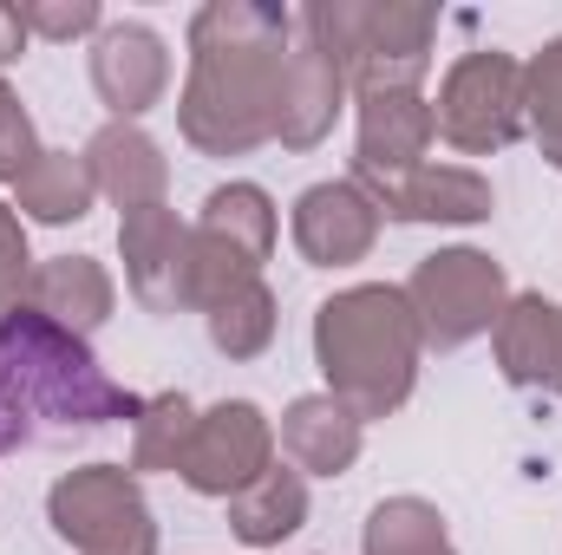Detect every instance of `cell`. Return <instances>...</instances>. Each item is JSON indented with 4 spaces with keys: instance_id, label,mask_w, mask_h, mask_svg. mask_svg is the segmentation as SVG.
Instances as JSON below:
<instances>
[{
    "instance_id": "7402d4cb",
    "label": "cell",
    "mask_w": 562,
    "mask_h": 555,
    "mask_svg": "<svg viewBox=\"0 0 562 555\" xmlns=\"http://www.w3.org/2000/svg\"><path fill=\"white\" fill-rule=\"evenodd\" d=\"M203 327H210V347H216L223 360H262V353L276 347V327H281L276 287H269V281H249V287L223 294V301L203 314Z\"/></svg>"
},
{
    "instance_id": "484cf974",
    "label": "cell",
    "mask_w": 562,
    "mask_h": 555,
    "mask_svg": "<svg viewBox=\"0 0 562 555\" xmlns=\"http://www.w3.org/2000/svg\"><path fill=\"white\" fill-rule=\"evenodd\" d=\"M20 20H26L33 39H53V46L105 33V7L99 0H20Z\"/></svg>"
},
{
    "instance_id": "4dcf8cb0",
    "label": "cell",
    "mask_w": 562,
    "mask_h": 555,
    "mask_svg": "<svg viewBox=\"0 0 562 555\" xmlns=\"http://www.w3.org/2000/svg\"><path fill=\"white\" fill-rule=\"evenodd\" d=\"M13 307H20V287H13V281H0V320H7Z\"/></svg>"
},
{
    "instance_id": "277c9868",
    "label": "cell",
    "mask_w": 562,
    "mask_h": 555,
    "mask_svg": "<svg viewBox=\"0 0 562 555\" xmlns=\"http://www.w3.org/2000/svg\"><path fill=\"white\" fill-rule=\"evenodd\" d=\"M431 125L458 157H497L517 138H530V125H524V59L497 53V46L458 53L451 72L438 79Z\"/></svg>"
},
{
    "instance_id": "6da1fadb",
    "label": "cell",
    "mask_w": 562,
    "mask_h": 555,
    "mask_svg": "<svg viewBox=\"0 0 562 555\" xmlns=\"http://www.w3.org/2000/svg\"><path fill=\"white\" fill-rule=\"evenodd\" d=\"M288 46L294 13L276 0H210L190 13V79L177 92V132L196 157H249L276 144Z\"/></svg>"
},
{
    "instance_id": "ffe728a7",
    "label": "cell",
    "mask_w": 562,
    "mask_h": 555,
    "mask_svg": "<svg viewBox=\"0 0 562 555\" xmlns=\"http://www.w3.org/2000/svg\"><path fill=\"white\" fill-rule=\"evenodd\" d=\"M301 523H307V477L294 464L262 471L249 490L229 497V530L243 550H281Z\"/></svg>"
},
{
    "instance_id": "2e32d148",
    "label": "cell",
    "mask_w": 562,
    "mask_h": 555,
    "mask_svg": "<svg viewBox=\"0 0 562 555\" xmlns=\"http://www.w3.org/2000/svg\"><path fill=\"white\" fill-rule=\"evenodd\" d=\"M20 307H33L40 320L92 340L112 320V307H119V281H112V269L99 256H46V262H33Z\"/></svg>"
},
{
    "instance_id": "8fae6325",
    "label": "cell",
    "mask_w": 562,
    "mask_h": 555,
    "mask_svg": "<svg viewBox=\"0 0 562 555\" xmlns=\"http://www.w3.org/2000/svg\"><path fill=\"white\" fill-rule=\"evenodd\" d=\"M386 223H438V229H471L491 223L497 190L471 163H419L406 177H353Z\"/></svg>"
},
{
    "instance_id": "5bb4252c",
    "label": "cell",
    "mask_w": 562,
    "mask_h": 555,
    "mask_svg": "<svg viewBox=\"0 0 562 555\" xmlns=\"http://www.w3.org/2000/svg\"><path fill=\"white\" fill-rule=\"evenodd\" d=\"M79 157H86L99 196H105L119 216L150 209V203L170 196V157H164V144L150 138L144 125H119V118H105V125L86 138Z\"/></svg>"
},
{
    "instance_id": "f1b7e54d",
    "label": "cell",
    "mask_w": 562,
    "mask_h": 555,
    "mask_svg": "<svg viewBox=\"0 0 562 555\" xmlns=\"http://www.w3.org/2000/svg\"><path fill=\"white\" fill-rule=\"evenodd\" d=\"M33 444V418L13 406V393L0 386V457H13V451H26Z\"/></svg>"
},
{
    "instance_id": "ba28073f",
    "label": "cell",
    "mask_w": 562,
    "mask_h": 555,
    "mask_svg": "<svg viewBox=\"0 0 562 555\" xmlns=\"http://www.w3.org/2000/svg\"><path fill=\"white\" fill-rule=\"evenodd\" d=\"M431 39H438V13L413 0H367L353 59H347V86L353 99L373 92H419L431 72Z\"/></svg>"
},
{
    "instance_id": "3957f363",
    "label": "cell",
    "mask_w": 562,
    "mask_h": 555,
    "mask_svg": "<svg viewBox=\"0 0 562 555\" xmlns=\"http://www.w3.org/2000/svg\"><path fill=\"white\" fill-rule=\"evenodd\" d=\"M0 386L33 418V431H40V418L59 424V431H99V424H119V418L132 424L144 406L138 393H125L99 366L92 340L40 320L33 307H13L0 320Z\"/></svg>"
},
{
    "instance_id": "1f68e13d",
    "label": "cell",
    "mask_w": 562,
    "mask_h": 555,
    "mask_svg": "<svg viewBox=\"0 0 562 555\" xmlns=\"http://www.w3.org/2000/svg\"><path fill=\"white\" fill-rule=\"evenodd\" d=\"M550 393H557V399H562V353H557V380H550Z\"/></svg>"
},
{
    "instance_id": "ac0fdd59",
    "label": "cell",
    "mask_w": 562,
    "mask_h": 555,
    "mask_svg": "<svg viewBox=\"0 0 562 555\" xmlns=\"http://www.w3.org/2000/svg\"><path fill=\"white\" fill-rule=\"evenodd\" d=\"M491 347H497L504 386H517V393H550L557 353H562V307L550 294H537V287L510 294L504 320L491 327Z\"/></svg>"
},
{
    "instance_id": "30bf717a",
    "label": "cell",
    "mask_w": 562,
    "mask_h": 555,
    "mask_svg": "<svg viewBox=\"0 0 562 555\" xmlns=\"http://www.w3.org/2000/svg\"><path fill=\"white\" fill-rule=\"evenodd\" d=\"M119 256H125V287L144 314L157 320L190 314V223L170 203L119 216Z\"/></svg>"
},
{
    "instance_id": "52a82bcc",
    "label": "cell",
    "mask_w": 562,
    "mask_h": 555,
    "mask_svg": "<svg viewBox=\"0 0 562 555\" xmlns=\"http://www.w3.org/2000/svg\"><path fill=\"white\" fill-rule=\"evenodd\" d=\"M262 471H276V418L262 412L256 399H216L210 412H196L190 451L177 464V477L196 497L229 503L236 490H249Z\"/></svg>"
},
{
    "instance_id": "d4e9b609",
    "label": "cell",
    "mask_w": 562,
    "mask_h": 555,
    "mask_svg": "<svg viewBox=\"0 0 562 555\" xmlns=\"http://www.w3.org/2000/svg\"><path fill=\"white\" fill-rule=\"evenodd\" d=\"M524 125L543 150V163L562 170V33L524 59Z\"/></svg>"
},
{
    "instance_id": "603a6c76",
    "label": "cell",
    "mask_w": 562,
    "mask_h": 555,
    "mask_svg": "<svg viewBox=\"0 0 562 555\" xmlns=\"http://www.w3.org/2000/svg\"><path fill=\"white\" fill-rule=\"evenodd\" d=\"M360 555H458V550H451V530H445L438 503L386 497V503H373V517L360 530Z\"/></svg>"
},
{
    "instance_id": "f546056e",
    "label": "cell",
    "mask_w": 562,
    "mask_h": 555,
    "mask_svg": "<svg viewBox=\"0 0 562 555\" xmlns=\"http://www.w3.org/2000/svg\"><path fill=\"white\" fill-rule=\"evenodd\" d=\"M26 39H33V33H26V20H20V7H7V0H0V72L26 59Z\"/></svg>"
},
{
    "instance_id": "5b68a950",
    "label": "cell",
    "mask_w": 562,
    "mask_h": 555,
    "mask_svg": "<svg viewBox=\"0 0 562 555\" xmlns=\"http://www.w3.org/2000/svg\"><path fill=\"white\" fill-rule=\"evenodd\" d=\"M406 301H413V314H419L425 353H431V347H438V353H458V347L484 340V333L504 320V307H510V275H504V262H497L491 249L458 242V249L425 256L419 269L406 275Z\"/></svg>"
},
{
    "instance_id": "4316f807",
    "label": "cell",
    "mask_w": 562,
    "mask_h": 555,
    "mask_svg": "<svg viewBox=\"0 0 562 555\" xmlns=\"http://www.w3.org/2000/svg\"><path fill=\"white\" fill-rule=\"evenodd\" d=\"M40 157V138H33V118L20 105V92L0 79V183H20V170Z\"/></svg>"
},
{
    "instance_id": "e0dca14e",
    "label": "cell",
    "mask_w": 562,
    "mask_h": 555,
    "mask_svg": "<svg viewBox=\"0 0 562 555\" xmlns=\"http://www.w3.org/2000/svg\"><path fill=\"white\" fill-rule=\"evenodd\" d=\"M281 457L301 471V477H347L360 464V444H367V424L347 412L334 393H301L276 431Z\"/></svg>"
},
{
    "instance_id": "9a60e30c",
    "label": "cell",
    "mask_w": 562,
    "mask_h": 555,
    "mask_svg": "<svg viewBox=\"0 0 562 555\" xmlns=\"http://www.w3.org/2000/svg\"><path fill=\"white\" fill-rule=\"evenodd\" d=\"M360 105V138H353V177H406L431 157V99L425 92H373Z\"/></svg>"
},
{
    "instance_id": "cb8c5ba5",
    "label": "cell",
    "mask_w": 562,
    "mask_h": 555,
    "mask_svg": "<svg viewBox=\"0 0 562 555\" xmlns=\"http://www.w3.org/2000/svg\"><path fill=\"white\" fill-rule=\"evenodd\" d=\"M190 431H196V406L183 399V393H150L132 418V477L144 471H170L177 477V464H183V451H190Z\"/></svg>"
},
{
    "instance_id": "4fadbf2b",
    "label": "cell",
    "mask_w": 562,
    "mask_h": 555,
    "mask_svg": "<svg viewBox=\"0 0 562 555\" xmlns=\"http://www.w3.org/2000/svg\"><path fill=\"white\" fill-rule=\"evenodd\" d=\"M353 99L347 86V66L327 59L314 39L294 33L288 46V66H281V105H276V144L281 150H314V144L334 138V118L340 105Z\"/></svg>"
},
{
    "instance_id": "d6986e66",
    "label": "cell",
    "mask_w": 562,
    "mask_h": 555,
    "mask_svg": "<svg viewBox=\"0 0 562 555\" xmlns=\"http://www.w3.org/2000/svg\"><path fill=\"white\" fill-rule=\"evenodd\" d=\"M92 203H99V183H92L86 157H72V150H46V144H40V157H33V163L20 170V183H13L20 223H40V229L86 223Z\"/></svg>"
},
{
    "instance_id": "44dd1931",
    "label": "cell",
    "mask_w": 562,
    "mask_h": 555,
    "mask_svg": "<svg viewBox=\"0 0 562 555\" xmlns=\"http://www.w3.org/2000/svg\"><path fill=\"white\" fill-rule=\"evenodd\" d=\"M196 229L262 269V262L276 256V236H281L276 196H269L262 183H216V190L203 196V209H196Z\"/></svg>"
},
{
    "instance_id": "83f0119b",
    "label": "cell",
    "mask_w": 562,
    "mask_h": 555,
    "mask_svg": "<svg viewBox=\"0 0 562 555\" xmlns=\"http://www.w3.org/2000/svg\"><path fill=\"white\" fill-rule=\"evenodd\" d=\"M26 275H33V249H26V223L13 203H0V281H13L26 294Z\"/></svg>"
},
{
    "instance_id": "7c38bea8",
    "label": "cell",
    "mask_w": 562,
    "mask_h": 555,
    "mask_svg": "<svg viewBox=\"0 0 562 555\" xmlns=\"http://www.w3.org/2000/svg\"><path fill=\"white\" fill-rule=\"evenodd\" d=\"M92 92L119 125H138L144 112H157L164 92H170L164 33L144 26V20H105V33L92 39Z\"/></svg>"
},
{
    "instance_id": "8992f818",
    "label": "cell",
    "mask_w": 562,
    "mask_h": 555,
    "mask_svg": "<svg viewBox=\"0 0 562 555\" xmlns=\"http://www.w3.org/2000/svg\"><path fill=\"white\" fill-rule=\"evenodd\" d=\"M46 523L79 555H157V517L125 464H79L53 477Z\"/></svg>"
},
{
    "instance_id": "7a4b0ae2",
    "label": "cell",
    "mask_w": 562,
    "mask_h": 555,
    "mask_svg": "<svg viewBox=\"0 0 562 555\" xmlns=\"http://www.w3.org/2000/svg\"><path fill=\"white\" fill-rule=\"evenodd\" d=\"M419 360H425V333L406 287L353 281V287H340L314 307V366L327 380L321 393H334L360 424L393 418L413 399Z\"/></svg>"
},
{
    "instance_id": "9c48e42d",
    "label": "cell",
    "mask_w": 562,
    "mask_h": 555,
    "mask_svg": "<svg viewBox=\"0 0 562 555\" xmlns=\"http://www.w3.org/2000/svg\"><path fill=\"white\" fill-rule=\"evenodd\" d=\"M380 229H386V216L373 209V196L353 177L307 183L294 196V216H288V236H294L307 269H353V262H367Z\"/></svg>"
}]
</instances>
